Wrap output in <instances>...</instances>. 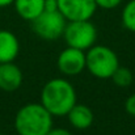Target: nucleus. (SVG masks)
I'll return each mask as SVG.
<instances>
[{"mask_svg":"<svg viewBox=\"0 0 135 135\" xmlns=\"http://www.w3.org/2000/svg\"><path fill=\"white\" fill-rule=\"evenodd\" d=\"M76 100L78 96L74 85L62 78L49 80L41 92V104L52 117L67 115Z\"/></svg>","mask_w":135,"mask_h":135,"instance_id":"f257e3e1","label":"nucleus"},{"mask_svg":"<svg viewBox=\"0 0 135 135\" xmlns=\"http://www.w3.org/2000/svg\"><path fill=\"white\" fill-rule=\"evenodd\" d=\"M15 129L18 135H46L52 129V115L42 104H26L16 113Z\"/></svg>","mask_w":135,"mask_h":135,"instance_id":"f03ea898","label":"nucleus"},{"mask_svg":"<svg viewBox=\"0 0 135 135\" xmlns=\"http://www.w3.org/2000/svg\"><path fill=\"white\" fill-rule=\"evenodd\" d=\"M118 67V56L108 46L93 45L85 52V68L94 78L110 79Z\"/></svg>","mask_w":135,"mask_h":135,"instance_id":"7ed1b4c3","label":"nucleus"},{"mask_svg":"<svg viewBox=\"0 0 135 135\" xmlns=\"http://www.w3.org/2000/svg\"><path fill=\"white\" fill-rule=\"evenodd\" d=\"M63 37L70 47H75L87 51L96 44L97 29L90 22V20L83 21H67Z\"/></svg>","mask_w":135,"mask_h":135,"instance_id":"20e7f679","label":"nucleus"},{"mask_svg":"<svg viewBox=\"0 0 135 135\" xmlns=\"http://www.w3.org/2000/svg\"><path fill=\"white\" fill-rule=\"evenodd\" d=\"M67 20L59 11H44L32 21L33 32L45 41H56L63 36Z\"/></svg>","mask_w":135,"mask_h":135,"instance_id":"39448f33","label":"nucleus"},{"mask_svg":"<svg viewBox=\"0 0 135 135\" xmlns=\"http://www.w3.org/2000/svg\"><path fill=\"white\" fill-rule=\"evenodd\" d=\"M96 9L94 0H58V11L67 21L90 20Z\"/></svg>","mask_w":135,"mask_h":135,"instance_id":"423d86ee","label":"nucleus"},{"mask_svg":"<svg viewBox=\"0 0 135 135\" xmlns=\"http://www.w3.org/2000/svg\"><path fill=\"white\" fill-rule=\"evenodd\" d=\"M56 66L58 70L67 76L79 75L85 70V51L68 46L59 54Z\"/></svg>","mask_w":135,"mask_h":135,"instance_id":"0eeeda50","label":"nucleus"},{"mask_svg":"<svg viewBox=\"0 0 135 135\" xmlns=\"http://www.w3.org/2000/svg\"><path fill=\"white\" fill-rule=\"evenodd\" d=\"M22 72L13 62L0 63V89L4 92H15L22 84Z\"/></svg>","mask_w":135,"mask_h":135,"instance_id":"6e6552de","label":"nucleus"},{"mask_svg":"<svg viewBox=\"0 0 135 135\" xmlns=\"http://www.w3.org/2000/svg\"><path fill=\"white\" fill-rule=\"evenodd\" d=\"M20 52V42L9 30H0V63L13 62Z\"/></svg>","mask_w":135,"mask_h":135,"instance_id":"1a4fd4ad","label":"nucleus"},{"mask_svg":"<svg viewBox=\"0 0 135 135\" xmlns=\"http://www.w3.org/2000/svg\"><path fill=\"white\" fill-rule=\"evenodd\" d=\"M70 123L78 130H85L93 123V112L89 106L83 104H75L67 114Z\"/></svg>","mask_w":135,"mask_h":135,"instance_id":"9d476101","label":"nucleus"},{"mask_svg":"<svg viewBox=\"0 0 135 135\" xmlns=\"http://www.w3.org/2000/svg\"><path fill=\"white\" fill-rule=\"evenodd\" d=\"M13 4L17 15L30 22L45 11V0H15Z\"/></svg>","mask_w":135,"mask_h":135,"instance_id":"9b49d317","label":"nucleus"},{"mask_svg":"<svg viewBox=\"0 0 135 135\" xmlns=\"http://www.w3.org/2000/svg\"><path fill=\"white\" fill-rule=\"evenodd\" d=\"M122 24L123 26L135 33V0H130L122 9Z\"/></svg>","mask_w":135,"mask_h":135,"instance_id":"f8f14e48","label":"nucleus"},{"mask_svg":"<svg viewBox=\"0 0 135 135\" xmlns=\"http://www.w3.org/2000/svg\"><path fill=\"white\" fill-rule=\"evenodd\" d=\"M133 72L127 68V67H118L114 74L112 75L110 79H113L114 84H117L118 87H129L133 83Z\"/></svg>","mask_w":135,"mask_h":135,"instance_id":"ddd939ff","label":"nucleus"},{"mask_svg":"<svg viewBox=\"0 0 135 135\" xmlns=\"http://www.w3.org/2000/svg\"><path fill=\"white\" fill-rule=\"evenodd\" d=\"M97 8H102V9H114L117 8L122 0H94Z\"/></svg>","mask_w":135,"mask_h":135,"instance_id":"4468645a","label":"nucleus"},{"mask_svg":"<svg viewBox=\"0 0 135 135\" xmlns=\"http://www.w3.org/2000/svg\"><path fill=\"white\" fill-rule=\"evenodd\" d=\"M125 109L130 115L135 117V93H133L131 96L127 97V100L125 102Z\"/></svg>","mask_w":135,"mask_h":135,"instance_id":"2eb2a0df","label":"nucleus"},{"mask_svg":"<svg viewBox=\"0 0 135 135\" xmlns=\"http://www.w3.org/2000/svg\"><path fill=\"white\" fill-rule=\"evenodd\" d=\"M46 135H72L67 129H62V127H59V129H51L49 133Z\"/></svg>","mask_w":135,"mask_h":135,"instance_id":"dca6fc26","label":"nucleus"},{"mask_svg":"<svg viewBox=\"0 0 135 135\" xmlns=\"http://www.w3.org/2000/svg\"><path fill=\"white\" fill-rule=\"evenodd\" d=\"M45 11H58V0H45Z\"/></svg>","mask_w":135,"mask_h":135,"instance_id":"f3484780","label":"nucleus"},{"mask_svg":"<svg viewBox=\"0 0 135 135\" xmlns=\"http://www.w3.org/2000/svg\"><path fill=\"white\" fill-rule=\"evenodd\" d=\"M15 0H0V8H4V7H8L11 4H13Z\"/></svg>","mask_w":135,"mask_h":135,"instance_id":"a211bd4d","label":"nucleus"},{"mask_svg":"<svg viewBox=\"0 0 135 135\" xmlns=\"http://www.w3.org/2000/svg\"><path fill=\"white\" fill-rule=\"evenodd\" d=\"M0 135H3V134H0Z\"/></svg>","mask_w":135,"mask_h":135,"instance_id":"6ab92c4d","label":"nucleus"}]
</instances>
